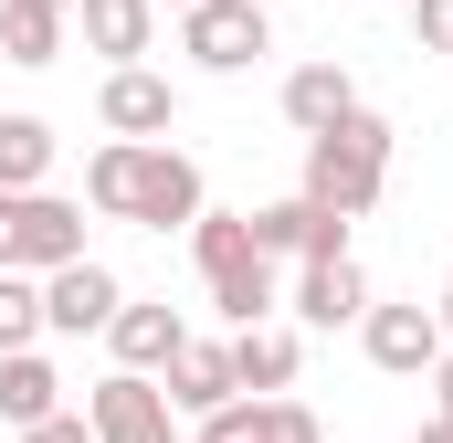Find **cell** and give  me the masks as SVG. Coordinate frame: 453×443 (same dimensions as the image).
Instances as JSON below:
<instances>
[{
    "instance_id": "obj_1",
    "label": "cell",
    "mask_w": 453,
    "mask_h": 443,
    "mask_svg": "<svg viewBox=\"0 0 453 443\" xmlns=\"http://www.w3.org/2000/svg\"><path fill=\"white\" fill-rule=\"evenodd\" d=\"M85 201L106 222H137V232H190V222L211 212L201 201V169L158 137V148H127V137H106L96 159H85Z\"/></svg>"
},
{
    "instance_id": "obj_2",
    "label": "cell",
    "mask_w": 453,
    "mask_h": 443,
    "mask_svg": "<svg viewBox=\"0 0 453 443\" xmlns=\"http://www.w3.org/2000/svg\"><path fill=\"white\" fill-rule=\"evenodd\" d=\"M390 190V116H348V127H327V137H306V190L296 201H317V212L358 222L369 201Z\"/></svg>"
},
{
    "instance_id": "obj_3",
    "label": "cell",
    "mask_w": 453,
    "mask_h": 443,
    "mask_svg": "<svg viewBox=\"0 0 453 443\" xmlns=\"http://www.w3.org/2000/svg\"><path fill=\"white\" fill-rule=\"evenodd\" d=\"M190 253H201V285H211V307L232 317V338H242V328H274V264L253 253L242 212H201V222H190Z\"/></svg>"
},
{
    "instance_id": "obj_4",
    "label": "cell",
    "mask_w": 453,
    "mask_h": 443,
    "mask_svg": "<svg viewBox=\"0 0 453 443\" xmlns=\"http://www.w3.org/2000/svg\"><path fill=\"white\" fill-rule=\"evenodd\" d=\"M85 264V212L53 190H0V275H64Z\"/></svg>"
},
{
    "instance_id": "obj_5",
    "label": "cell",
    "mask_w": 453,
    "mask_h": 443,
    "mask_svg": "<svg viewBox=\"0 0 453 443\" xmlns=\"http://www.w3.org/2000/svg\"><path fill=\"white\" fill-rule=\"evenodd\" d=\"M180 53L201 74H253L274 53V11H253V0H190L180 11Z\"/></svg>"
},
{
    "instance_id": "obj_6",
    "label": "cell",
    "mask_w": 453,
    "mask_h": 443,
    "mask_svg": "<svg viewBox=\"0 0 453 443\" xmlns=\"http://www.w3.org/2000/svg\"><path fill=\"white\" fill-rule=\"evenodd\" d=\"M85 423H96V443H180L169 391H158V380H137V369H106V380H96Z\"/></svg>"
},
{
    "instance_id": "obj_7",
    "label": "cell",
    "mask_w": 453,
    "mask_h": 443,
    "mask_svg": "<svg viewBox=\"0 0 453 443\" xmlns=\"http://www.w3.org/2000/svg\"><path fill=\"white\" fill-rule=\"evenodd\" d=\"M96 116H106V137H127V148H158V137L180 127V85L148 74V64H127V74H106Z\"/></svg>"
},
{
    "instance_id": "obj_8",
    "label": "cell",
    "mask_w": 453,
    "mask_h": 443,
    "mask_svg": "<svg viewBox=\"0 0 453 443\" xmlns=\"http://www.w3.org/2000/svg\"><path fill=\"white\" fill-rule=\"evenodd\" d=\"M358 348H369V369H390V380H433L443 328H433V307H369V317H358Z\"/></svg>"
},
{
    "instance_id": "obj_9",
    "label": "cell",
    "mask_w": 453,
    "mask_h": 443,
    "mask_svg": "<svg viewBox=\"0 0 453 443\" xmlns=\"http://www.w3.org/2000/svg\"><path fill=\"white\" fill-rule=\"evenodd\" d=\"M116 307H127V285H116L96 253H85V264H64V275H42V328H53V338H96V328H116Z\"/></svg>"
},
{
    "instance_id": "obj_10",
    "label": "cell",
    "mask_w": 453,
    "mask_h": 443,
    "mask_svg": "<svg viewBox=\"0 0 453 443\" xmlns=\"http://www.w3.org/2000/svg\"><path fill=\"white\" fill-rule=\"evenodd\" d=\"M242 232H253V253H264V264H274V253H306V264L348 253V222L317 212V201H264V212H242Z\"/></svg>"
},
{
    "instance_id": "obj_11",
    "label": "cell",
    "mask_w": 453,
    "mask_h": 443,
    "mask_svg": "<svg viewBox=\"0 0 453 443\" xmlns=\"http://www.w3.org/2000/svg\"><path fill=\"white\" fill-rule=\"evenodd\" d=\"M158 391H169V412H190V423H211L222 401H242V391H232V338H190V348L158 369Z\"/></svg>"
},
{
    "instance_id": "obj_12",
    "label": "cell",
    "mask_w": 453,
    "mask_h": 443,
    "mask_svg": "<svg viewBox=\"0 0 453 443\" xmlns=\"http://www.w3.org/2000/svg\"><path fill=\"white\" fill-rule=\"evenodd\" d=\"M190 443H327V423L306 401H222Z\"/></svg>"
},
{
    "instance_id": "obj_13",
    "label": "cell",
    "mask_w": 453,
    "mask_h": 443,
    "mask_svg": "<svg viewBox=\"0 0 453 443\" xmlns=\"http://www.w3.org/2000/svg\"><path fill=\"white\" fill-rule=\"evenodd\" d=\"M296 369H306V338L296 328H242L232 338V391H242V401H285Z\"/></svg>"
},
{
    "instance_id": "obj_14",
    "label": "cell",
    "mask_w": 453,
    "mask_h": 443,
    "mask_svg": "<svg viewBox=\"0 0 453 443\" xmlns=\"http://www.w3.org/2000/svg\"><path fill=\"white\" fill-rule=\"evenodd\" d=\"M348 116H358V74H348V64H296V74H285V127H296V137H327Z\"/></svg>"
},
{
    "instance_id": "obj_15",
    "label": "cell",
    "mask_w": 453,
    "mask_h": 443,
    "mask_svg": "<svg viewBox=\"0 0 453 443\" xmlns=\"http://www.w3.org/2000/svg\"><path fill=\"white\" fill-rule=\"evenodd\" d=\"M296 317H306V328H358V317H369V275H358V253H327V264L296 275Z\"/></svg>"
},
{
    "instance_id": "obj_16",
    "label": "cell",
    "mask_w": 453,
    "mask_h": 443,
    "mask_svg": "<svg viewBox=\"0 0 453 443\" xmlns=\"http://www.w3.org/2000/svg\"><path fill=\"white\" fill-rule=\"evenodd\" d=\"M74 32L106 53V74H127V64L158 43V0H74Z\"/></svg>"
},
{
    "instance_id": "obj_17",
    "label": "cell",
    "mask_w": 453,
    "mask_h": 443,
    "mask_svg": "<svg viewBox=\"0 0 453 443\" xmlns=\"http://www.w3.org/2000/svg\"><path fill=\"white\" fill-rule=\"evenodd\" d=\"M106 348H116V369H137V380H158V369H169V359L190 348V328H180V307H116Z\"/></svg>"
},
{
    "instance_id": "obj_18",
    "label": "cell",
    "mask_w": 453,
    "mask_h": 443,
    "mask_svg": "<svg viewBox=\"0 0 453 443\" xmlns=\"http://www.w3.org/2000/svg\"><path fill=\"white\" fill-rule=\"evenodd\" d=\"M53 412H64L53 359H42V348H11V359H0V423H11V433H32V423H53Z\"/></svg>"
},
{
    "instance_id": "obj_19",
    "label": "cell",
    "mask_w": 453,
    "mask_h": 443,
    "mask_svg": "<svg viewBox=\"0 0 453 443\" xmlns=\"http://www.w3.org/2000/svg\"><path fill=\"white\" fill-rule=\"evenodd\" d=\"M64 32H74L64 11H11V0H0V64H21V74H42V64L64 53Z\"/></svg>"
},
{
    "instance_id": "obj_20",
    "label": "cell",
    "mask_w": 453,
    "mask_h": 443,
    "mask_svg": "<svg viewBox=\"0 0 453 443\" xmlns=\"http://www.w3.org/2000/svg\"><path fill=\"white\" fill-rule=\"evenodd\" d=\"M53 169V127L42 116H0V190H42Z\"/></svg>"
},
{
    "instance_id": "obj_21",
    "label": "cell",
    "mask_w": 453,
    "mask_h": 443,
    "mask_svg": "<svg viewBox=\"0 0 453 443\" xmlns=\"http://www.w3.org/2000/svg\"><path fill=\"white\" fill-rule=\"evenodd\" d=\"M32 338H42V285L32 275H0V359L32 348Z\"/></svg>"
},
{
    "instance_id": "obj_22",
    "label": "cell",
    "mask_w": 453,
    "mask_h": 443,
    "mask_svg": "<svg viewBox=\"0 0 453 443\" xmlns=\"http://www.w3.org/2000/svg\"><path fill=\"white\" fill-rule=\"evenodd\" d=\"M411 43L422 53H453V0H411Z\"/></svg>"
},
{
    "instance_id": "obj_23",
    "label": "cell",
    "mask_w": 453,
    "mask_h": 443,
    "mask_svg": "<svg viewBox=\"0 0 453 443\" xmlns=\"http://www.w3.org/2000/svg\"><path fill=\"white\" fill-rule=\"evenodd\" d=\"M11 443H96V423L85 412H53V423H32V433H11Z\"/></svg>"
},
{
    "instance_id": "obj_24",
    "label": "cell",
    "mask_w": 453,
    "mask_h": 443,
    "mask_svg": "<svg viewBox=\"0 0 453 443\" xmlns=\"http://www.w3.org/2000/svg\"><path fill=\"white\" fill-rule=\"evenodd\" d=\"M433 391H443V423H453V348L433 359Z\"/></svg>"
},
{
    "instance_id": "obj_25",
    "label": "cell",
    "mask_w": 453,
    "mask_h": 443,
    "mask_svg": "<svg viewBox=\"0 0 453 443\" xmlns=\"http://www.w3.org/2000/svg\"><path fill=\"white\" fill-rule=\"evenodd\" d=\"M433 328H443V348H453V285H443V296H433Z\"/></svg>"
},
{
    "instance_id": "obj_26",
    "label": "cell",
    "mask_w": 453,
    "mask_h": 443,
    "mask_svg": "<svg viewBox=\"0 0 453 443\" xmlns=\"http://www.w3.org/2000/svg\"><path fill=\"white\" fill-rule=\"evenodd\" d=\"M11 11H64V21H74V0H11Z\"/></svg>"
},
{
    "instance_id": "obj_27",
    "label": "cell",
    "mask_w": 453,
    "mask_h": 443,
    "mask_svg": "<svg viewBox=\"0 0 453 443\" xmlns=\"http://www.w3.org/2000/svg\"><path fill=\"white\" fill-rule=\"evenodd\" d=\"M422 443H453V423H443V412H433V423H422Z\"/></svg>"
},
{
    "instance_id": "obj_28",
    "label": "cell",
    "mask_w": 453,
    "mask_h": 443,
    "mask_svg": "<svg viewBox=\"0 0 453 443\" xmlns=\"http://www.w3.org/2000/svg\"><path fill=\"white\" fill-rule=\"evenodd\" d=\"M253 11H274V0H253Z\"/></svg>"
},
{
    "instance_id": "obj_29",
    "label": "cell",
    "mask_w": 453,
    "mask_h": 443,
    "mask_svg": "<svg viewBox=\"0 0 453 443\" xmlns=\"http://www.w3.org/2000/svg\"><path fill=\"white\" fill-rule=\"evenodd\" d=\"M169 11H190V0H169Z\"/></svg>"
}]
</instances>
